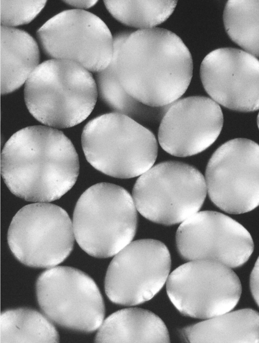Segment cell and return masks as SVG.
I'll use <instances>...</instances> for the list:
<instances>
[{
  "label": "cell",
  "mask_w": 259,
  "mask_h": 343,
  "mask_svg": "<svg viewBox=\"0 0 259 343\" xmlns=\"http://www.w3.org/2000/svg\"><path fill=\"white\" fill-rule=\"evenodd\" d=\"M113 42L116 76L124 91L137 101L160 108L185 93L193 75V61L176 34L155 27L120 32Z\"/></svg>",
  "instance_id": "cell-1"
},
{
  "label": "cell",
  "mask_w": 259,
  "mask_h": 343,
  "mask_svg": "<svg viewBox=\"0 0 259 343\" xmlns=\"http://www.w3.org/2000/svg\"><path fill=\"white\" fill-rule=\"evenodd\" d=\"M241 285L231 268L215 261L199 260L174 270L166 281L167 295L183 315L207 319L231 311L238 304Z\"/></svg>",
  "instance_id": "cell-8"
},
{
  "label": "cell",
  "mask_w": 259,
  "mask_h": 343,
  "mask_svg": "<svg viewBox=\"0 0 259 343\" xmlns=\"http://www.w3.org/2000/svg\"><path fill=\"white\" fill-rule=\"evenodd\" d=\"M250 288L252 295L259 307V256L250 274Z\"/></svg>",
  "instance_id": "cell-24"
},
{
  "label": "cell",
  "mask_w": 259,
  "mask_h": 343,
  "mask_svg": "<svg viewBox=\"0 0 259 343\" xmlns=\"http://www.w3.org/2000/svg\"><path fill=\"white\" fill-rule=\"evenodd\" d=\"M98 95L90 71L77 62L64 59L39 64L24 90L30 113L55 128L72 127L84 120L93 110Z\"/></svg>",
  "instance_id": "cell-3"
},
{
  "label": "cell",
  "mask_w": 259,
  "mask_h": 343,
  "mask_svg": "<svg viewBox=\"0 0 259 343\" xmlns=\"http://www.w3.org/2000/svg\"><path fill=\"white\" fill-rule=\"evenodd\" d=\"M1 93L21 87L39 65V51L35 39L25 31L1 26Z\"/></svg>",
  "instance_id": "cell-16"
},
{
  "label": "cell",
  "mask_w": 259,
  "mask_h": 343,
  "mask_svg": "<svg viewBox=\"0 0 259 343\" xmlns=\"http://www.w3.org/2000/svg\"><path fill=\"white\" fill-rule=\"evenodd\" d=\"M96 82L99 98L106 105L115 112L134 119L157 120L166 110L146 106L130 96L119 82L112 59L105 69L97 73Z\"/></svg>",
  "instance_id": "cell-21"
},
{
  "label": "cell",
  "mask_w": 259,
  "mask_h": 343,
  "mask_svg": "<svg viewBox=\"0 0 259 343\" xmlns=\"http://www.w3.org/2000/svg\"><path fill=\"white\" fill-rule=\"evenodd\" d=\"M223 125V114L217 102L206 97H189L167 107L160 123L158 140L170 155L190 156L211 146Z\"/></svg>",
  "instance_id": "cell-15"
},
{
  "label": "cell",
  "mask_w": 259,
  "mask_h": 343,
  "mask_svg": "<svg viewBox=\"0 0 259 343\" xmlns=\"http://www.w3.org/2000/svg\"><path fill=\"white\" fill-rule=\"evenodd\" d=\"M200 75L218 104L243 112L259 109V60L252 54L232 48L214 50L202 61Z\"/></svg>",
  "instance_id": "cell-14"
},
{
  "label": "cell",
  "mask_w": 259,
  "mask_h": 343,
  "mask_svg": "<svg viewBox=\"0 0 259 343\" xmlns=\"http://www.w3.org/2000/svg\"><path fill=\"white\" fill-rule=\"evenodd\" d=\"M223 21L233 41L247 52L259 57V1H228Z\"/></svg>",
  "instance_id": "cell-20"
},
{
  "label": "cell",
  "mask_w": 259,
  "mask_h": 343,
  "mask_svg": "<svg viewBox=\"0 0 259 343\" xmlns=\"http://www.w3.org/2000/svg\"><path fill=\"white\" fill-rule=\"evenodd\" d=\"M1 169L13 194L28 201L47 202L71 189L79 163L73 144L62 132L34 125L17 131L7 141Z\"/></svg>",
  "instance_id": "cell-2"
},
{
  "label": "cell",
  "mask_w": 259,
  "mask_h": 343,
  "mask_svg": "<svg viewBox=\"0 0 259 343\" xmlns=\"http://www.w3.org/2000/svg\"><path fill=\"white\" fill-rule=\"evenodd\" d=\"M205 180L210 200L225 212L254 209L259 205V145L245 138L225 142L209 160Z\"/></svg>",
  "instance_id": "cell-11"
},
{
  "label": "cell",
  "mask_w": 259,
  "mask_h": 343,
  "mask_svg": "<svg viewBox=\"0 0 259 343\" xmlns=\"http://www.w3.org/2000/svg\"><path fill=\"white\" fill-rule=\"evenodd\" d=\"M205 180L195 167L178 161L158 163L137 179L133 189L137 210L156 223H182L202 206Z\"/></svg>",
  "instance_id": "cell-6"
},
{
  "label": "cell",
  "mask_w": 259,
  "mask_h": 343,
  "mask_svg": "<svg viewBox=\"0 0 259 343\" xmlns=\"http://www.w3.org/2000/svg\"><path fill=\"white\" fill-rule=\"evenodd\" d=\"M170 265L169 252L161 241L146 239L131 242L109 265L106 295L112 303L124 306L149 301L167 281Z\"/></svg>",
  "instance_id": "cell-12"
},
{
  "label": "cell",
  "mask_w": 259,
  "mask_h": 343,
  "mask_svg": "<svg viewBox=\"0 0 259 343\" xmlns=\"http://www.w3.org/2000/svg\"><path fill=\"white\" fill-rule=\"evenodd\" d=\"M136 209L133 197L123 188L109 183L92 186L80 196L74 210L77 242L94 257L116 255L136 234Z\"/></svg>",
  "instance_id": "cell-5"
},
{
  "label": "cell",
  "mask_w": 259,
  "mask_h": 343,
  "mask_svg": "<svg viewBox=\"0 0 259 343\" xmlns=\"http://www.w3.org/2000/svg\"><path fill=\"white\" fill-rule=\"evenodd\" d=\"M59 336L53 324L33 309L19 308L2 312L0 342H58Z\"/></svg>",
  "instance_id": "cell-19"
},
{
  "label": "cell",
  "mask_w": 259,
  "mask_h": 343,
  "mask_svg": "<svg viewBox=\"0 0 259 343\" xmlns=\"http://www.w3.org/2000/svg\"><path fill=\"white\" fill-rule=\"evenodd\" d=\"M257 126H258V129H259V113H258L257 117Z\"/></svg>",
  "instance_id": "cell-26"
},
{
  "label": "cell",
  "mask_w": 259,
  "mask_h": 343,
  "mask_svg": "<svg viewBox=\"0 0 259 343\" xmlns=\"http://www.w3.org/2000/svg\"><path fill=\"white\" fill-rule=\"evenodd\" d=\"M47 1H0L2 26L13 27L30 23L45 7Z\"/></svg>",
  "instance_id": "cell-23"
},
{
  "label": "cell",
  "mask_w": 259,
  "mask_h": 343,
  "mask_svg": "<svg viewBox=\"0 0 259 343\" xmlns=\"http://www.w3.org/2000/svg\"><path fill=\"white\" fill-rule=\"evenodd\" d=\"M189 342H259V313L241 309L212 317L181 330Z\"/></svg>",
  "instance_id": "cell-18"
},
{
  "label": "cell",
  "mask_w": 259,
  "mask_h": 343,
  "mask_svg": "<svg viewBox=\"0 0 259 343\" xmlns=\"http://www.w3.org/2000/svg\"><path fill=\"white\" fill-rule=\"evenodd\" d=\"M36 34L47 56L74 61L90 72L105 69L113 58V37L109 29L99 17L85 10L62 11Z\"/></svg>",
  "instance_id": "cell-10"
},
{
  "label": "cell",
  "mask_w": 259,
  "mask_h": 343,
  "mask_svg": "<svg viewBox=\"0 0 259 343\" xmlns=\"http://www.w3.org/2000/svg\"><path fill=\"white\" fill-rule=\"evenodd\" d=\"M37 299L42 312L63 327L91 333L100 327L105 306L94 280L74 268L58 266L38 277Z\"/></svg>",
  "instance_id": "cell-9"
},
{
  "label": "cell",
  "mask_w": 259,
  "mask_h": 343,
  "mask_svg": "<svg viewBox=\"0 0 259 343\" xmlns=\"http://www.w3.org/2000/svg\"><path fill=\"white\" fill-rule=\"evenodd\" d=\"M81 145L91 165L120 179L142 175L152 167L158 152L156 139L150 130L117 112L89 121L83 129Z\"/></svg>",
  "instance_id": "cell-4"
},
{
  "label": "cell",
  "mask_w": 259,
  "mask_h": 343,
  "mask_svg": "<svg viewBox=\"0 0 259 343\" xmlns=\"http://www.w3.org/2000/svg\"><path fill=\"white\" fill-rule=\"evenodd\" d=\"M74 238L67 212L46 202L21 208L12 220L7 238L12 253L20 262L41 268L63 262L73 249Z\"/></svg>",
  "instance_id": "cell-7"
},
{
  "label": "cell",
  "mask_w": 259,
  "mask_h": 343,
  "mask_svg": "<svg viewBox=\"0 0 259 343\" xmlns=\"http://www.w3.org/2000/svg\"><path fill=\"white\" fill-rule=\"evenodd\" d=\"M176 241L185 260H213L232 268L244 265L254 247L250 233L242 225L213 211L197 212L183 222Z\"/></svg>",
  "instance_id": "cell-13"
},
{
  "label": "cell",
  "mask_w": 259,
  "mask_h": 343,
  "mask_svg": "<svg viewBox=\"0 0 259 343\" xmlns=\"http://www.w3.org/2000/svg\"><path fill=\"white\" fill-rule=\"evenodd\" d=\"M96 342H169L162 320L145 309L130 308L108 317L95 336Z\"/></svg>",
  "instance_id": "cell-17"
},
{
  "label": "cell",
  "mask_w": 259,
  "mask_h": 343,
  "mask_svg": "<svg viewBox=\"0 0 259 343\" xmlns=\"http://www.w3.org/2000/svg\"><path fill=\"white\" fill-rule=\"evenodd\" d=\"M177 1H104L111 15L121 23L141 29L155 28L172 14Z\"/></svg>",
  "instance_id": "cell-22"
},
{
  "label": "cell",
  "mask_w": 259,
  "mask_h": 343,
  "mask_svg": "<svg viewBox=\"0 0 259 343\" xmlns=\"http://www.w3.org/2000/svg\"><path fill=\"white\" fill-rule=\"evenodd\" d=\"M65 4L70 5L77 9H88L93 7L98 1H64Z\"/></svg>",
  "instance_id": "cell-25"
}]
</instances>
